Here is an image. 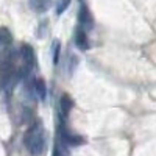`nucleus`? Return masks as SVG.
<instances>
[{
  "label": "nucleus",
  "mask_w": 156,
  "mask_h": 156,
  "mask_svg": "<svg viewBox=\"0 0 156 156\" xmlns=\"http://www.w3.org/2000/svg\"><path fill=\"white\" fill-rule=\"evenodd\" d=\"M23 144L33 156H39L44 153V150H45V131H44V125L39 120L34 122L27 129L25 137H23Z\"/></svg>",
  "instance_id": "f257e3e1"
},
{
  "label": "nucleus",
  "mask_w": 156,
  "mask_h": 156,
  "mask_svg": "<svg viewBox=\"0 0 156 156\" xmlns=\"http://www.w3.org/2000/svg\"><path fill=\"white\" fill-rule=\"evenodd\" d=\"M20 55H22V59H23V69L30 73V70L33 69L34 62H36V56H34L33 47L28 45V44H23L20 47Z\"/></svg>",
  "instance_id": "f03ea898"
},
{
  "label": "nucleus",
  "mask_w": 156,
  "mask_h": 156,
  "mask_svg": "<svg viewBox=\"0 0 156 156\" xmlns=\"http://www.w3.org/2000/svg\"><path fill=\"white\" fill-rule=\"evenodd\" d=\"M78 22H80V25L87 27V28H90V27H92V23H94V19H92V16H90L89 8L84 6V5L80 8V12H78Z\"/></svg>",
  "instance_id": "7ed1b4c3"
},
{
  "label": "nucleus",
  "mask_w": 156,
  "mask_h": 156,
  "mask_svg": "<svg viewBox=\"0 0 156 156\" xmlns=\"http://www.w3.org/2000/svg\"><path fill=\"white\" fill-rule=\"evenodd\" d=\"M33 90L41 100L45 98V95H47V84H45V81L42 80V78L37 76V78L33 80Z\"/></svg>",
  "instance_id": "20e7f679"
},
{
  "label": "nucleus",
  "mask_w": 156,
  "mask_h": 156,
  "mask_svg": "<svg viewBox=\"0 0 156 156\" xmlns=\"http://www.w3.org/2000/svg\"><path fill=\"white\" fill-rule=\"evenodd\" d=\"M75 44L80 50H87L89 48V42H87V34L86 31L80 27L76 31H75Z\"/></svg>",
  "instance_id": "39448f33"
},
{
  "label": "nucleus",
  "mask_w": 156,
  "mask_h": 156,
  "mask_svg": "<svg viewBox=\"0 0 156 156\" xmlns=\"http://www.w3.org/2000/svg\"><path fill=\"white\" fill-rule=\"evenodd\" d=\"M72 108H73L72 98L67 94H62V97H61V112H62V117H67Z\"/></svg>",
  "instance_id": "423d86ee"
},
{
  "label": "nucleus",
  "mask_w": 156,
  "mask_h": 156,
  "mask_svg": "<svg viewBox=\"0 0 156 156\" xmlns=\"http://www.w3.org/2000/svg\"><path fill=\"white\" fill-rule=\"evenodd\" d=\"M64 137H66V140L69 142L70 145H81L83 144V137L80 136H75V134H69V133H64Z\"/></svg>",
  "instance_id": "0eeeda50"
},
{
  "label": "nucleus",
  "mask_w": 156,
  "mask_h": 156,
  "mask_svg": "<svg viewBox=\"0 0 156 156\" xmlns=\"http://www.w3.org/2000/svg\"><path fill=\"white\" fill-rule=\"evenodd\" d=\"M30 5L36 11H45L47 9V0H30Z\"/></svg>",
  "instance_id": "6e6552de"
},
{
  "label": "nucleus",
  "mask_w": 156,
  "mask_h": 156,
  "mask_svg": "<svg viewBox=\"0 0 156 156\" xmlns=\"http://www.w3.org/2000/svg\"><path fill=\"white\" fill-rule=\"evenodd\" d=\"M11 42V34L6 28H0V45H6Z\"/></svg>",
  "instance_id": "1a4fd4ad"
},
{
  "label": "nucleus",
  "mask_w": 156,
  "mask_h": 156,
  "mask_svg": "<svg viewBox=\"0 0 156 156\" xmlns=\"http://www.w3.org/2000/svg\"><path fill=\"white\" fill-rule=\"evenodd\" d=\"M70 2H72V0H59V2H58V5H56V14H58V16H61L62 12H64V11H66V9L69 8Z\"/></svg>",
  "instance_id": "9d476101"
},
{
  "label": "nucleus",
  "mask_w": 156,
  "mask_h": 156,
  "mask_svg": "<svg viewBox=\"0 0 156 156\" xmlns=\"http://www.w3.org/2000/svg\"><path fill=\"white\" fill-rule=\"evenodd\" d=\"M59 42H55L53 44V64H58V59H59Z\"/></svg>",
  "instance_id": "9b49d317"
},
{
  "label": "nucleus",
  "mask_w": 156,
  "mask_h": 156,
  "mask_svg": "<svg viewBox=\"0 0 156 156\" xmlns=\"http://www.w3.org/2000/svg\"><path fill=\"white\" fill-rule=\"evenodd\" d=\"M59 154H61V153H59V148H58V145H56V147L53 148V156H59Z\"/></svg>",
  "instance_id": "f8f14e48"
}]
</instances>
